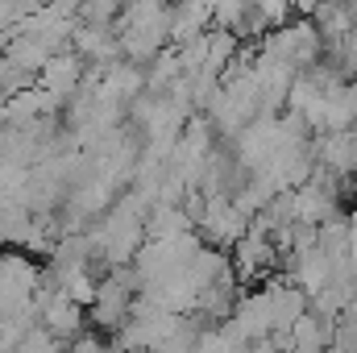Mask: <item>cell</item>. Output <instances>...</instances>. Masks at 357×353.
<instances>
[{
	"label": "cell",
	"mask_w": 357,
	"mask_h": 353,
	"mask_svg": "<svg viewBox=\"0 0 357 353\" xmlns=\"http://www.w3.org/2000/svg\"><path fill=\"white\" fill-rule=\"evenodd\" d=\"M216 250H237L250 237V216H241V208L229 195H208V208L199 216V229Z\"/></svg>",
	"instance_id": "cell-1"
},
{
	"label": "cell",
	"mask_w": 357,
	"mask_h": 353,
	"mask_svg": "<svg viewBox=\"0 0 357 353\" xmlns=\"http://www.w3.org/2000/svg\"><path fill=\"white\" fill-rule=\"evenodd\" d=\"M38 303H42V329L54 333L63 345H67V341L75 345V341L84 337V320H88V316H84V308H79L75 299H67L63 291H54V295H38Z\"/></svg>",
	"instance_id": "cell-2"
},
{
	"label": "cell",
	"mask_w": 357,
	"mask_h": 353,
	"mask_svg": "<svg viewBox=\"0 0 357 353\" xmlns=\"http://www.w3.org/2000/svg\"><path fill=\"white\" fill-rule=\"evenodd\" d=\"M84 67L88 63L75 50H63V54H54L46 63V71L38 75V88H46L50 96H59V100H71L75 91L84 88Z\"/></svg>",
	"instance_id": "cell-3"
},
{
	"label": "cell",
	"mask_w": 357,
	"mask_h": 353,
	"mask_svg": "<svg viewBox=\"0 0 357 353\" xmlns=\"http://www.w3.org/2000/svg\"><path fill=\"white\" fill-rule=\"evenodd\" d=\"M17 353H67V350H63V341H59L54 333H46V329L38 324V329L17 345Z\"/></svg>",
	"instance_id": "cell-4"
}]
</instances>
